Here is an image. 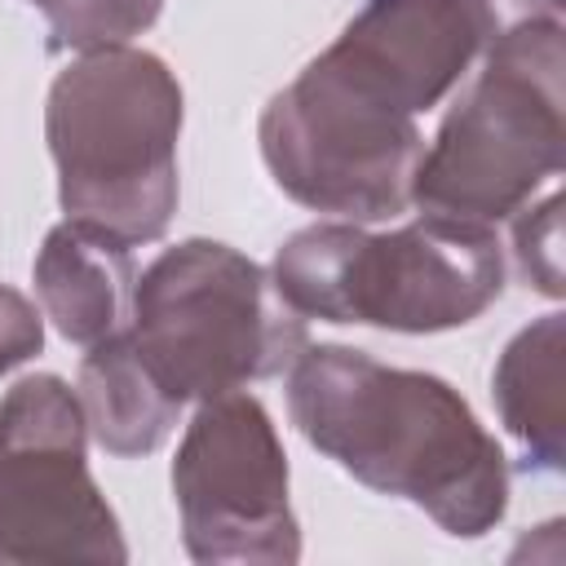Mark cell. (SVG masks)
<instances>
[{
    "label": "cell",
    "mask_w": 566,
    "mask_h": 566,
    "mask_svg": "<svg viewBox=\"0 0 566 566\" xmlns=\"http://www.w3.org/2000/svg\"><path fill=\"white\" fill-rule=\"evenodd\" d=\"M301 438L354 482L411 500L447 535H486L509 509V460L442 376L349 345H305L287 367Z\"/></svg>",
    "instance_id": "cell-1"
},
{
    "label": "cell",
    "mask_w": 566,
    "mask_h": 566,
    "mask_svg": "<svg viewBox=\"0 0 566 566\" xmlns=\"http://www.w3.org/2000/svg\"><path fill=\"white\" fill-rule=\"evenodd\" d=\"M44 137L66 221L128 248L168 230L181 84L164 57L133 44L80 53L49 88Z\"/></svg>",
    "instance_id": "cell-2"
},
{
    "label": "cell",
    "mask_w": 566,
    "mask_h": 566,
    "mask_svg": "<svg viewBox=\"0 0 566 566\" xmlns=\"http://www.w3.org/2000/svg\"><path fill=\"white\" fill-rule=\"evenodd\" d=\"M301 318L385 332H447L473 323L504 292V248L491 226L420 212L371 234L363 221H314L270 265Z\"/></svg>",
    "instance_id": "cell-3"
},
{
    "label": "cell",
    "mask_w": 566,
    "mask_h": 566,
    "mask_svg": "<svg viewBox=\"0 0 566 566\" xmlns=\"http://www.w3.org/2000/svg\"><path fill=\"white\" fill-rule=\"evenodd\" d=\"M562 18L486 40L482 71L420 150L411 208L451 221H509L562 172Z\"/></svg>",
    "instance_id": "cell-4"
},
{
    "label": "cell",
    "mask_w": 566,
    "mask_h": 566,
    "mask_svg": "<svg viewBox=\"0 0 566 566\" xmlns=\"http://www.w3.org/2000/svg\"><path fill=\"white\" fill-rule=\"evenodd\" d=\"M128 340L181 407L279 376L310 345L274 274L217 239L172 243L137 274Z\"/></svg>",
    "instance_id": "cell-5"
},
{
    "label": "cell",
    "mask_w": 566,
    "mask_h": 566,
    "mask_svg": "<svg viewBox=\"0 0 566 566\" xmlns=\"http://www.w3.org/2000/svg\"><path fill=\"white\" fill-rule=\"evenodd\" d=\"M256 142L274 186L314 212L385 221L411 208L424 150L416 119L349 93L318 57L265 102Z\"/></svg>",
    "instance_id": "cell-6"
},
{
    "label": "cell",
    "mask_w": 566,
    "mask_h": 566,
    "mask_svg": "<svg viewBox=\"0 0 566 566\" xmlns=\"http://www.w3.org/2000/svg\"><path fill=\"white\" fill-rule=\"evenodd\" d=\"M88 420L62 376H22L0 402V562H128L88 460Z\"/></svg>",
    "instance_id": "cell-7"
},
{
    "label": "cell",
    "mask_w": 566,
    "mask_h": 566,
    "mask_svg": "<svg viewBox=\"0 0 566 566\" xmlns=\"http://www.w3.org/2000/svg\"><path fill=\"white\" fill-rule=\"evenodd\" d=\"M172 495L195 562L283 566L301 557L287 455L270 411L243 389L199 402L172 460Z\"/></svg>",
    "instance_id": "cell-8"
},
{
    "label": "cell",
    "mask_w": 566,
    "mask_h": 566,
    "mask_svg": "<svg viewBox=\"0 0 566 566\" xmlns=\"http://www.w3.org/2000/svg\"><path fill=\"white\" fill-rule=\"evenodd\" d=\"M473 57L478 31L460 0H363L345 31L318 53L349 88L411 119L438 106Z\"/></svg>",
    "instance_id": "cell-9"
},
{
    "label": "cell",
    "mask_w": 566,
    "mask_h": 566,
    "mask_svg": "<svg viewBox=\"0 0 566 566\" xmlns=\"http://www.w3.org/2000/svg\"><path fill=\"white\" fill-rule=\"evenodd\" d=\"M31 274H35L40 314L71 345L88 349L128 327L133 283H137L128 243L93 234L75 221H62L44 234Z\"/></svg>",
    "instance_id": "cell-10"
},
{
    "label": "cell",
    "mask_w": 566,
    "mask_h": 566,
    "mask_svg": "<svg viewBox=\"0 0 566 566\" xmlns=\"http://www.w3.org/2000/svg\"><path fill=\"white\" fill-rule=\"evenodd\" d=\"M80 407L88 433L111 455H150L177 424L181 402L150 376L128 340V327L88 345L80 358Z\"/></svg>",
    "instance_id": "cell-11"
},
{
    "label": "cell",
    "mask_w": 566,
    "mask_h": 566,
    "mask_svg": "<svg viewBox=\"0 0 566 566\" xmlns=\"http://www.w3.org/2000/svg\"><path fill=\"white\" fill-rule=\"evenodd\" d=\"M562 354H566V323L553 310L504 345L491 376V394L504 429L517 438L526 469H544V473L562 469V433H566Z\"/></svg>",
    "instance_id": "cell-12"
},
{
    "label": "cell",
    "mask_w": 566,
    "mask_h": 566,
    "mask_svg": "<svg viewBox=\"0 0 566 566\" xmlns=\"http://www.w3.org/2000/svg\"><path fill=\"white\" fill-rule=\"evenodd\" d=\"M164 0H57L44 9L53 53H93L119 49L133 35L150 31Z\"/></svg>",
    "instance_id": "cell-13"
},
{
    "label": "cell",
    "mask_w": 566,
    "mask_h": 566,
    "mask_svg": "<svg viewBox=\"0 0 566 566\" xmlns=\"http://www.w3.org/2000/svg\"><path fill=\"white\" fill-rule=\"evenodd\" d=\"M513 256L522 279L544 292V296H562L566 292V274H562V195L553 190L544 203H526L513 212Z\"/></svg>",
    "instance_id": "cell-14"
},
{
    "label": "cell",
    "mask_w": 566,
    "mask_h": 566,
    "mask_svg": "<svg viewBox=\"0 0 566 566\" xmlns=\"http://www.w3.org/2000/svg\"><path fill=\"white\" fill-rule=\"evenodd\" d=\"M44 345V314L9 283H0V376L40 354Z\"/></svg>",
    "instance_id": "cell-15"
},
{
    "label": "cell",
    "mask_w": 566,
    "mask_h": 566,
    "mask_svg": "<svg viewBox=\"0 0 566 566\" xmlns=\"http://www.w3.org/2000/svg\"><path fill=\"white\" fill-rule=\"evenodd\" d=\"M460 9L469 13V22L478 31V49L504 31L526 27V22L562 18V0H460Z\"/></svg>",
    "instance_id": "cell-16"
},
{
    "label": "cell",
    "mask_w": 566,
    "mask_h": 566,
    "mask_svg": "<svg viewBox=\"0 0 566 566\" xmlns=\"http://www.w3.org/2000/svg\"><path fill=\"white\" fill-rule=\"evenodd\" d=\"M27 4H40V9H49V4H57V0H27Z\"/></svg>",
    "instance_id": "cell-17"
}]
</instances>
